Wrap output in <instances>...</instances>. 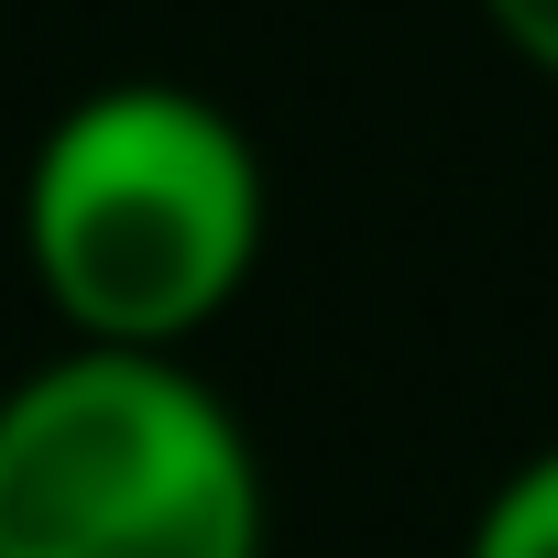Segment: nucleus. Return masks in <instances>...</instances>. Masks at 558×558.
<instances>
[{
	"label": "nucleus",
	"mask_w": 558,
	"mask_h": 558,
	"mask_svg": "<svg viewBox=\"0 0 558 558\" xmlns=\"http://www.w3.org/2000/svg\"><path fill=\"white\" fill-rule=\"evenodd\" d=\"M23 263L66 340L197 351L263 263V154L175 77L66 99L23 165Z\"/></svg>",
	"instance_id": "nucleus-1"
},
{
	"label": "nucleus",
	"mask_w": 558,
	"mask_h": 558,
	"mask_svg": "<svg viewBox=\"0 0 558 558\" xmlns=\"http://www.w3.org/2000/svg\"><path fill=\"white\" fill-rule=\"evenodd\" d=\"M0 558H263L252 427L186 351H99L0 384Z\"/></svg>",
	"instance_id": "nucleus-2"
},
{
	"label": "nucleus",
	"mask_w": 558,
	"mask_h": 558,
	"mask_svg": "<svg viewBox=\"0 0 558 558\" xmlns=\"http://www.w3.org/2000/svg\"><path fill=\"white\" fill-rule=\"evenodd\" d=\"M460 558H558V438H547V449H525V460L482 493V514H471Z\"/></svg>",
	"instance_id": "nucleus-3"
},
{
	"label": "nucleus",
	"mask_w": 558,
	"mask_h": 558,
	"mask_svg": "<svg viewBox=\"0 0 558 558\" xmlns=\"http://www.w3.org/2000/svg\"><path fill=\"white\" fill-rule=\"evenodd\" d=\"M482 23H493L536 77H558V0H482Z\"/></svg>",
	"instance_id": "nucleus-4"
}]
</instances>
